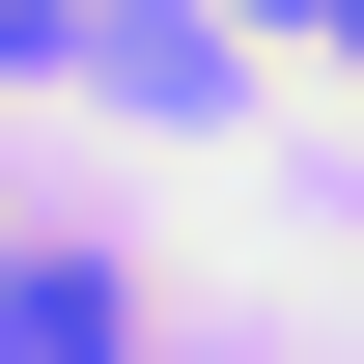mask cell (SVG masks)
Listing matches in <instances>:
<instances>
[{"label":"cell","instance_id":"cell-1","mask_svg":"<svg viewBox=\"0 0 364 364\" xmlns=\"http://www.w3.org/2000/svg\"><path fill=\"white\" fill-rule=\"evenodd\" d=\"M0 336H28V364H140V280H85V252H56V280H0Z\"/></svg>","mask_w":364,"mask_h":364},{"label":"cell","instance_id":"cell-2","mask_svg":"<svg viewBox=\"0 0 364 364\" xmlns=\"http://www.w3.org/2000/svg\"><path fill=\"white\" fill-rule=\"evenodd\" d=\"M28 28H56V0H0V56H28Z\"/></svg>","mask_w":364,"mask_h":364},{"label":"cell","instance_id":"cell-3","mask_svg":"<svg viewBox=\"0 0 364 364\" xmlns=\"http://www.w3.org/2000/svg\"><path fill=\"white\" fill-rule=\"evenodd\" d=\"M336 28H364V0H336Z\"/></svg>","mask_w":364,"mask_h":364}]
</instances>
